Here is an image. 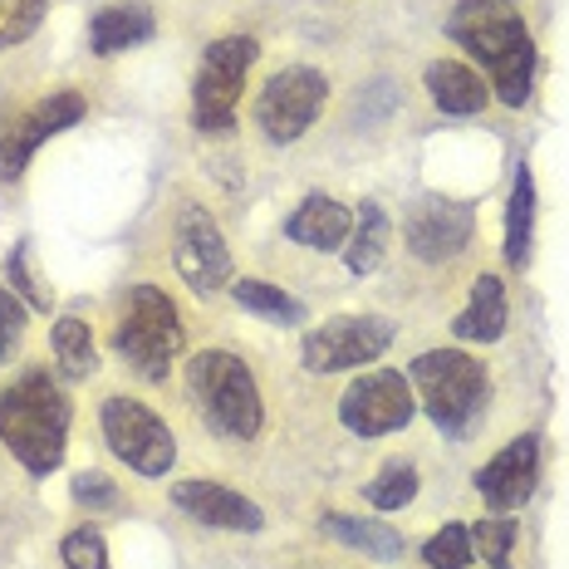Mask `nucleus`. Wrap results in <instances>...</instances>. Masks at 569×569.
<instances>
[{"label":"nucleus","instance_id":"nucleus-1","mask_svg":"<svg viewBox=\"0 0 569 569\" xmlns=\"http://www.w3.org/2000/svg\"><path fill=\"white\" fill-rule=\"evenodd\" d=\"M447 34H452L457 44H467L486 64L491 89L501 103L520 109V103L530 99V84H536V40H530L526 20H520V6L457 0L452 20H447Z\"/></svg>","mask_w":569,"mask_h":569},{"label":"nucleus","instance_id":"nucleus-2","mask_svg":"<svg viewBox=\"0 0 569 569\" xmlns=\"http://www.w3.org/2000/svg\"><path fill=\"white\" fill-rule=\"evenodd\" d=\"M69 437V398L44 373L0 388V442L10 447L34 477H50L64 461Z\"/></svg>","mask_w":569,"mask_h":569},{"label":"nucleus","instance_id":"nucleus-3","mask_svg":"<svg viewBox=\"0 0 569 569\" xmlns=\"http://www.w3.org/2000/svg\"><path fill=\"white\" fill-rule=\"evenodd\" d=\"M187 388L197 398V412L207 427L227 442H251L266 422V402H260L256 373L236 359L231 349H207L187 363Z\"/></svg>","mask_w":569,"mask_h":569},{"label":"nucleus","instance_id":"nucleus-4","mask_svg":"<svg viewBox=\"0 0 569 569\" xmlns=\"http://www.w3.org/2000/svg\"><path fill=\"white\" fill-rule=\"evenodd\" d=\"M408 383L418 388L427 418H432L442 432L467 437L477 427L481 408H486V369L471 353L461 349H432L412 359Z\"/></svg>","mask_w":569,"mask_h":569},{"label":"nucleus","instance_id":"nucleus-5","mask_svg":"<svg viewBox=\"0 0 569 569\" xmlns=\"http://www.w3.org/2000/svg\"><path fill=\"white\" fill-rule=\"evenodd\" d=\"M187 329H182V310L158 290V284H133L123 305V319L113 329V349L128 359V369L148 383L168 378V363L182 353Z\"/></svg>","mask_w":569,"mask_h":569},{"label":"nucleus","instance_id":"nucleus-6","mask_svg":"<svg viewBox=\"0 0 569 569\" xmlns=\"http://www.w3.org/2000/svg\"><path fill=\"white\" fill-rule=\"evenodd\" d=\"M251 64H256L251 34H227V40L207 44L201 69H197V89H192V118H197L201 133H231L236 103H241Z\"/></svg>","mask_w":569,"mask_h":569},{"label":"nucleus","instance_id":"nucleus-7","mask_svg":"<svg viewBox=\"0 0 569 569\" xmlns=\"http://www.w3.org/2000/svg\"><path fill=\"white\" fill-rule=\"evenodd\" d=\"M103 442L138 477H168L177 461L172 427L152 408H142L138 398H103Z\"/></svg>","mask_w":569,"mask_h":569},{"label":"nucleus","instance_id":"nucleus-8","mask_svg":"<svg viewBox=\"0 0 569 569\" xmlns=\"http://www.w3.org/2000/svg\"><path fill=\"white\" fill-rule=\"evenodd\" d=\"M393 343V325L378 315H343L329 319L305 335V369L310 373H343V369H363L378 363L383 349Z\"/></svg>","mask_w":569,"mask_h":569},{"label":"nucleus","instance_id":"nucleus-9","mask_svg":"<svg viewBox=\"0 0 569 569\" xmlns=\"http://www.w3.org/2000/svg\"><path fill=\"white\" fill-rule=\"evenodd\" d=\"M325 93H329V84L319 69H305V64L280 69L256 99V128L270 142L305 138V128H315L319 109H325Z\"/></svg>","mask_w":569,"mask_h":569},{"label":"nucleus","instance_id":"nucleus-10","mask_svg":"<svg viewBox=\"0 0 569 569\" xmlns=\"http://www.w3.org/2000/svg\"><path fill=\"white\" fill-rule=\"evenodd\" d=\"M172 260L177 276L192 284L197 295H217L231 284V251L221 241V227L211 221L207 207H192L187 201L172 221Z\"/></svg>","mask_w":569,"mask_h":569},{"label":"nucleus","instance_id":"nucleus-11","mask_svg":"<svg viewBox=\"0 0 569 569\" xmlns=\"http://www.w3.org/2000/svg\"><path fill=\"white\" fill-rule=\"evenodd\" d=\"M418 402H412V383L402 373H363L349 383V393L339 398V422L349 427L353 437H383L398 432V427L412 422Z\"/></svg>","mask_w":569,"mask_h":569},{"label":"nucleus","instance_id":"nucleus-12","mask_svg":"<svg viewBox=\"0 0 569 569\" xmlns=\"http://www.w3.org/2000/svg\"><path fill=\"white\" fill-rule=\"evenodd\" d=\"M79 118H84V93H74V89H59V93H50V99L34 103L30 113H20L16 123L0 133V177L16 182V177L26 172V162L34 158V148H40L44 138L74 128Z\"/></svg>","mask_w":569,"mask_h":569},{"label":"nucleus","instance_id":"nucleus-13","mask_svg":"<svg viewBox=\"0 0 569 569\" xmlns=\"http://www.w3.org/2000/svg\"><path fill=\"white\" fill-rule=\"evenodd\" d=\"M540 481V442L536 437H516L511 447H501L486 467L477 471V491L491 511H520L536 496Z\"/></svg>","mask_w":569,"mask_h":569},{"label":"nucleus","instance_id":"nucleus-14","mask_svg":"<svg viewBox=\"0 0 569 569\" xmlns=\"http://www.w3.org/2000/svg\"><path fill=\"white\" fill-rule=\"evenodd\" d=\"M402 231H408V251L418 260H452L471 241V207L467 201L422 197L408 211V227Z\"/></svg>","mask_w":569,"mask_h":569},{"label":"nucleus","instance_id":"nucleus-15","mask_svg":"<svg viewBox=\"0 0 569 569\" xmlns=\"http://www.w3.org/2000/svg\"><path fill=\"white\" fill-rule=\"evenodd\" d=\"M172 501H177V511H187L211 530H260L266 526V511H260L256 501H246L241 491H231V486H221V481H207V477L177 481Z\"/></svg>","mask_w":569,"mask_h":569},{"label":"nucleus","instance_id":"nucleus-16","mask_svg":"<svg viewBox=\"0 0 569 569\" xmlns=\"http://www.w3.org/2000/svg\"><path fill=\"white\" fill-rule=\"evenodd\" d=\"M353 231V217L349 207H339L335 197H305L300 207H295V217L284 221V236L300 246H310V251H339L343 241H349Z\"/></svg>","mask_w":569,"mask_h":569},{"label":"nucleus","instance_id":"nucleus-17","mask_svg":"<svg viewBox=\"0 0 569 569\" xmlns=\"http://www.w3.org/2000/svg\"><path fill=\"white\" fill-rule=\"evenodd\" d=\"M152 30H158L152 10L138 6V0H123V6H103L99 16H93L89 44H93V54H123L142 40H152Z\"/></svg>","mask_w":569,"mask_h":569},{"label":"nucleus","instance_id":"nucleus-18","mask_svg":"<svg viewBox=\"0 0 569 569\" xmlns=\"http://www.w3.org/2000/svg\"><path fill=\"white\" fill-rule=\"evenodd\" d=\"M506 319H511V310H506V284L496 276H481L477 290H471V305L452 319V335L461 343H496L506 335Z\"/></svg>","mask_w":569,"mask_h":569},{"label":"nucleus","instance_id":"nucleus-19","mask_svg":"<svg viewBox=\"0 0 569 569\" xmlns=\"http://www.w3.org/2000/svg\"><path fill=\"white\" fill-rule=\"evenodd\" d=\"M427 93H432V103L442 113H477L486 103V84L477 74H471L467 64H457V59H437V64H427Z\"/></svg>","mask_w":569,"mask_h":569},{"label":"nucleus","instance_id":"nucleus-20","mask_svg":"<svg viewBox=\"0 0 569 569\" xmlns=\"http://www.w3.org/2000/svg\"><path fill=\"white\" fill-rule=\"evenodd\" d=\"M388 256V217L378 201H363L359 217H353V231H349V246H343V260H349L353 276H373Z\"/></svg>","mask_w":569,"mask_h":569},{"label":"nucleus","instance_id":"nucleus-21","mask_svg":"<svg viewBox=\"0 0 569 569\" xmlns=\"http://www.w3.org/2000/svg\"><path fill=\"white\" fill-rule=\"evenodd\" d=\"M530 236H536V182L530 168H516V187H511V207H506V260L516 270L530 266Z\"/></svg>","mask_w":569,"mask_h":569},{"label":"nucleus","instance_id":"nucleus-22","mask_svg":"<svg viewBox=\"0 0 569 569\" xmlns=\"http://www.w3.org/2000/svg\"><path fill=\"white\" fill-rule=\"evenodd\" d=\"M325 530L353 550H363L369 560H398L402 555V536L383 520H359V516H343V511H329L325 516Z\"/></svg>","mask_w":569,"mask_h":569},{"label":"nucleus","instance_id":"nucleus-23","mask_svg":"<svg viewBox=\"0 0 569 569\" xmlns=\"http://www.w3.org/2000/svg\"><path fill=\"white\" fill-rule=\"evenodd\" d=\"M231 295H236V305H241V310L270 319V325H300V319H305V305L290 300V295H284L280 284H270V280H236Z\"/></svg>","mask_w":569,"mask_h":569},{"label":"nucleus","instance_id":"nucleus-24","mask_svg":"<svg viewBox=\"0 0 569 569\" xmlns=\"http://www.w3.org/2000/svg\"><path fill=\"white\" fill-rule=\"evenodd\" d=\"M54 359L69 378H89L99 369V349H93V329L79 315H64L54 325Z\"/></svg>","mask_w":569,"mask_h":569},{"label":"nucleus","instance_id":"nucleus-25","mask_svg":"<svg viewBox=\"0 0 569 569\" xmlns=\"http://www.w3.org/2000/svg\"><path fill=\"white\" fill-rule=\"evenodd\" d=\"M363 496H369V506H378V511H402V506L418 496V471H412L408 461H388V467L363 486Z\"/></svg>","mask_w":569,"mask_h":569},{"label":"nucleus","instance_id":"nucleus-26","mask_svg":"<svg viewBox=\"0 0 569 569\" xmlns=\"http://www.w3.org/2000/svg\"><path fill=\"white\" fill-rule=\"evenodd\" d=\"M6 284L20 295V300L30 305V310H44V315H50L54 295H50V284L40 280V270H34V260H30V241H20L16 251L6 256Z\"/></svg>","mask_w":569,"mask_h":569},{"label":"nucleus","instance_id":"nucleus-27","mask_svg":"<svg viewBox=\"0 0 569 569\" xmlns=\"http://www.w3.org/2000/svg\"><path fill=\"white\" fill-rule=\"evenodd\" d=\"M511 545H516L511 520L491 516V520H477V526H471V555H481V565L511 569Z\"/></svg>","mask_w":569,"mask_h":569},{"label":"nucleus","instance_id":"nucleus-28","mask_svg":"<svg viewBox=\"0 0 569 569\" xmlns=\"http://www.w3.org/2000/svg\"><path fill=\"white\" fill-rule=\"evenodd\" d=\"M427 569H467L477 555H471V530L467 526H442L432 540L422 545Z\"/></svg>","mask_w":569,"mask_h":569},{"label":"nucleus","instance_id":"nucleus-29","mask_svg":"<svg viewBox=\"0 0 569 569\" xmlns=\"http://www.w3.org/2000/svg\"><path fill=\"white\" fill-rule=\"evenodd\" d=\"M44 6H50V0H0V50L30 40L44 20Z\"/></svg>","mask_w":569,"mask_h":569},{"label":"nucleus","instance_id":"nucleus-30","mask_svg":"<svg viewBox=\"0 0 569 569\" xmlns=\"http://www.w3.org/2000/svg\"><path fill=\"white\" fill-rule=\"evenodd\" d=\"M59 555H64L69 569H109V545H103L99 530H69L64 545H59Z\"/></svg>","mask_w":569,"mask_h":569},{"label":"nucleus","instance_id":"nucleus-31","mask_svg":"<svg viewBox=\"0 0 569 569\" xmlns=\"http://www.w3.org/2000/svg\"><path fill=\"white\" fill-rule=\"evenodd\" d=\"M20 335H26V300H20L16 290H6V284H0V363L16 353Z\"/></svg>","mask_w":569,"mask_h":569},{"label":"nucleus","instance_id":"nucleus-32","mask_svg":"<svg viewBox=\"0 0 569 569\" xmlns=\"http://www.w3.org/2000/svg\"><path fill=\"white\" fill-rule=\"evenodd\" d=\"M74 501L79 506H113L118 491L103 471H84V477H74Z\"/></svg>","mask_w":569,"mask_h":569}]
</instances>
